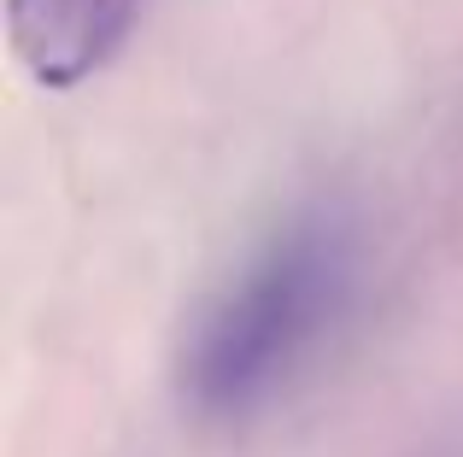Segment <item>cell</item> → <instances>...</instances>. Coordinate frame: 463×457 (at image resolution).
<instances>
[{
  "label": "cell",
  "mask_w": 463,
  "mask_h": 457,
  "mask_svg": "<svg viewBox=\"0 0 463 457\" xmlns=\"http://www.w3.org/2000/svg\"><path fill=\"white\" fill-rule=\"evenodd\" d=\"M147 0H6L18 65L42 89H77L129 42Z\"/></svg>",
  "instance_id": "7a4b0ae2"
},
{
  "label": "cell",
  "mask_w": 463,
  "mask_h": 457,
  "mask_svg": "<svg viewBox=\"0 0 463 457\" xmlns=\"http://www.w3.org/2000/svg\"><path fill=\"white\" fill-rule=\"evenodd\" d=\"M358 287V252L335 218H299L264 240L182 340V399L200 416H247L335 334Z\"/></svg>",
  "instance_id": "6da1fadb"
}]
</instances>
